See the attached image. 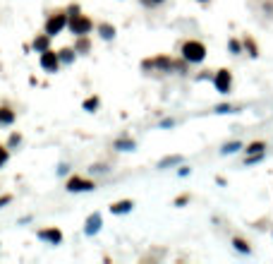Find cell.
I'll return each instance as SVG.
<instances>
[{
    "mask_svg": "<svg viewBox=\"0 0 273 264\" xmlns=\"http://www.w3.org/2000/svg\"><path fill=\"white\" fill-rule=\"evenodd\" d=\"M228 51H230L233 55L245 53V48H242V41H237V39H230V41H228Z\"/></svg>",
    "mask_w": 273,
    "mask_h": 264,
    "instance_id": "cell-14",
    "label": "cell"
},
{
    "mask_svg": "<svg viewBox=\"0 0 273 264\" xmlns=\"http://www.w3.org/2000/svg\"><path fill=\"white\" fill-rule=\"evenodd\" d=\"M233 247H235V250H240L242 255H249V252H252L249 243H247V240H242V238H235V240H233Z\"/></svg>",
    "mask_w": 273,
    "mask_h": 264,
    "instance_id": "cell-13",
    "label": "cell"
},
{
    "mask_svg": "<svg viewBox=\"0 0 273 264\" xmlns=\"http://www.w3.org/2000/svg\"><path fill=\"white\" fill-rule=\"evenodd\" d=\"M5 161H8V152H5V149L0 146V166L5 164Z\"/></svg>",
    "mask_w": 273,
    "mask_h": 264,
    "instance_id": "cell-25",
    "label": "cell"
},
{
    "mask_svg": "<svg viewBox=\"0 0 273 264\" xmlns=\"http://www.w3.org/2000/svg\"><path fill=\"white\" fill-rule=\"evenodd\" d=\"M99 228H101V214H94V216H89V221H86V236L99 233Z\"/></svg>",
    "mask_w": 273,
    "mask_h": 264,
    "instance_id": "cell-9",
    "label": "cell"
},
{
    "mask_svg": "<svg viewBox=\"0 0 273 264\" xmlns=\"http://www.w3.org/2000/svg\"><path fill=\"white\" fill-rule=\"evenodd\" d=\"M132 207H134V202L132 200H122V202H115V204L110 207V211H113V214H129Z\"/></svg>",
    "mask_w": 273,
    "mask_h": 264,
    "instance_id": "cell-8",
    "label": "cell"
},
{
    "mask_svg": "<svg viewBox=\"0 0 273 264\" xmlns=\"http://www.w3.org/2000/svg\"><path fill=\"white\" fill-rule=\"evenodd\" d=\"M199 3H206V0H199Z\"/></svg>",
    "mask_w": 273,
    "mask_h": 264,
    "instance_id": "cell-29",
    "label": "cell"
},
{
    "mask_svg": "<svg viewBox=\"0 0 273 264\" xmlns=\"http://www.w3.org/2000/svg\"><path fill=\"white\" fill-rule=\"evenodd\" d=\"M58 58H60V63H72L74 60V51L72 48H63V51H60V53H58Z\"/></svg>",
    "mask_w": 273,
    "mask_h": 264,
    "instance_id": "cell-17",
    "label": "cell"
},
{
    "mask_svg": "<svg viewBox=\"0 0 273 264\" xmlns=\"http://www.w3.org/2000/svg\"><path fill=\"white\" fill-rule=\"evenodd\" d=\"M67 190H70V192L94 190V182H91V180H84V178H79V175H74V178H70V180H67Z\"/></svg>",
    "mask_w": 273,
    "mask_h": 264,
    "instance_id": "cell-6",
    "label": "cell"
},
{
    "mask_svg": "<svg viewBox=\"0 0 273 264\" xmlns=\"http://www.w3.org/2000/svg\"><path fill=\"white\" fill-rule=\"evenodd\" d=\"M12 110H8V108H0V125H8V123H12Z\"/></svg>",
    "mask_w": 273,
    "mask_h": 264,
    "instance_id": "cell-21",
    "label": "cell"
},
{
    "mask_svg": "<svg viewBox=\"0 0 273 264\" xmlns=\"http://www.w3.org/2000/svg\"><path fill=\"white\" fill-rule=\"evenodd\" d=\"M67 27H70V31H72L74 36H86L91 29H94V22L86 15H82L77 5H72L70 8V22H67Z\"/></svg>",
    "mask_w": 273,
    "mask_h": 264,
    "instance_id": "cell-1",
    "label": "cell"
},
{
    "mask_svg": "<svg viewBox=\"0 0 273 264\" xmlns=\"http://www.w3.org/2000/svg\"><path fill=\"white\" fill-rule=\"evenodd\" d=\"M134 139H118L115 142V149H120V152H132L134 149Z\"/></svg>",
    "mask_w": 273,
    "mask_h": 264,
    "instance_id": "cell-16",
    "label": "cell"
},
{
    "mask_svg": "<svg viewBox=\"0 0 273 264\" xmlns=\"http://www.w3.org/2000/svg\"><path fill=\"white\" fill-rule=\"evenodd\" d=\"M84 108H86V110H96V108H99V99H96V96H94V99H86V101H84Z\"/></svg>",
    "mask_w": 273,
    "mask_h": 264,
    "instance_id": "cell-22",
    "label": "cell"
},
{
    "mask_svg": "<svg viewBox=\"0 0 273 264\" xmlns=\"http://www.w3.org/2000/svg\"><path fill=\"white\" fill-rule=\"evenodd\" d=\"M240 149H242V144H240V142H228V144L223 146L220 152L228 156V154H235V152H240Z\"/></svg>",
    "mask_w": 273,
    "mask_h": 264,
    "instance_id": "cell-20",
    "label": "cell"
},
{
    "mask_svg": "<svg viewBox=\"0 0 273 264\" xmlns=\"http://www.w3.org/2000/svg\"><path fill=\"white\" fill-rule=\"evenodd\" d=\"M182 164V156L180 154H173V156H165L163 161H158V168H170V166H180Z\"/></svg>",
    "mask_w": 273,
    "mask_h": 264,
    "instance_id": "cell-10",
    "label": "cell"
},
{
    "mask_svg": "<svg viewBox=\"0 0 273 264\" xmlns=\"http://www.w3.org/2000/svg\"><path fill=\"white\" fill-rule=\"evenodd\" d=\"M89 48H91L89 39H86V36H79V41H77V46H74V53H89Z\"/></svg>",
    "mask_w": 273,
    "mask_h": 264,
    "instance_id": "cell-15",
    "label": "cell"
},
{
    "mask_svg": "<svg viewBox=\"0 0 273 264\" xmlns=\"http://www.w3.org/2000/svg\"><path fill=\"white\" fill-rule=\"evenodd\" d=\"M65 24H67V15H65V12H55V15H51L48 22H46V34H48V36H55V34H60L65 29Z\"/></svg>",
    "mask_w": 273,
    "mask_h": 264,
    "instance_id": "cell-3",
    "label": "cell"
},
{
    "mask_svg": "<svg viewBox=\"0 0 273 264\" xmlns=\"http://www.w3.org/2000/svg\"><path fill=\"white\" fill-rule=\"evenodd\" d=\"M58 65H60L58 53H53V51H48V48H46L43 53H41V67L48 70V72H55V70H58Z\"/></svg>",
    "mask_w": 273,
    "mask_h": 264,
    "instance_id": "cell-5",
    "label": "cell"
},
{
    "mask_svg": "<svg viewBox=\"0 0 273 264\" xmlns=\"http://www.w3.org/2000/svg\"><path fill=\"white\" fill-rule=\"evenodd\" d=\"M242 48H245V53H249L252 58H256V55H259V46L254 44V39H252V36H245V41H242Z\"/></svg>",
    "mask_w": 273,
    "mask_h": 264,
    "instance_id": "cell-11",
    "label": "cell"
},
{
    "mask_svg": "<svg viewBox=\"0 0 273 264\" xmlns=\"http://www.w3.org/2000/svg\"><path fill=\"white\" fill-rule=\"evenodd\" d=\"M264 149H266V142H252V144L247 146L245 152H247V154H261Z\"/></svg>",
    "mask_w": 273,
    "mask_h": 264,
    "instance_id": "cell-19",
    "label": "cell"
},
{
    "mask_svg": "<svg viewBox=\"0 0 273 264\" xmlns=\"http://www.w3.org/2000/svg\"><path fill=\"white\" fill-rule=\"evenodd\" d=\"M216 113H233V106H228V103H220V106H216Z\"/></svg>",
    "mask_w": 273,
    "mask_h": 264,
    "instance_id": "cell-23",
    "label": "cell"
},
{
    "mask_svg": "<svg viewBox=\"0 0 273 264\" xmlns=\"http://www.w3.org/2000/svg\"><path fill=\"white\" fill-rule=\"evenodd\" d=\"M38 238H41V240H48V243H60V240H63V233H60V231H58V228H48V231H38Z\"/></svg>",
    "mask_w": 273,
    "mask_h": 264,
    "instance_id": "cell-7",
    "label": "cell"
},
{
    "mask_svg": "<svg viewBox=\"0 0 273 264\" xmlns=\"http://www.w3.org/2000/svg\"><path fill=\"white\" fill-rule=\"evenodd\" d=\"M180 55L185 63H204L206 60V46L197 39H190L180 46Z\"/></svg>",
    "mask_w": 273,
    "mask_h": 264,
    "instance_id": "cell-2",
    "label": "cell"
},
{
    "mask_svg": "<svg viewBox=\"0 0 273 264\" xmlns=\"http://www.w3.org/2000/svg\"><path fill=\"white\" fill-rule=\"evenodd\" d=\"M161 3H165V0H144V5H161Z\"/></svg>",
    "mask_w": 273,
    "mask_h": 264,
    "instance_id": "cell-26",
    "label": "cell"
},
{
    "mask_svg": "<svg viewBox=\"0 0 273 264\" xmlns=\"http://www.w3.org/2000/svg\"><path fill=\"white\" fill-rule=\"evenodd\" d=\"M170 125H175V120H170V118H168V120H163V123H161V128H170Z\"/></svg>",
    "mask_w": 273,
    "mask_h": 264,
    "instance_id": "cell-27",
    "label": "cell"
},
{
    "mask_svg": "<svg viewBox=\"0 0 273 264\" xmlns=\"http://www.w3.org/2000/svg\"><path fill=\"white\" fill-rule=\"evenodd\" d=\"M10 200H12V197H8V195H5V197H0V207H3V204H8Z\"/></svg>",
    "mask_w": 273,
    "mask_h": 264,
    "instance_id": "cell-28",
    "label": "cell"
},
{
    "mask_svg": "<svg viewBox=\"0 0 273 264\" xmlns=\"http://www.w3.org/2000/svg\"><path fill=\"white\" fill-rule=\"evenodd\" d=\"M99 31H101V36L106 39V41L115 39V27H113V24H99Z\"/></svg>",
    "mask_w": 273,
    "mask_h": 264,
    "instance_id": "cell-12",
    "label": "cell"
},
{
    "mask_svg": "<svg viewBox=\"0 0 273 264\" xmlns=\"http://www.w3.org/2000/svg\"><path fill=\"white\" fill-rule=\"evenodd\" d=\"M213 84H216V89H218L220 94H230V87H233V72H230L228 67L218 70V72L213 74Z\"/></svg>",
    "mask_w": 273,
    "mask_h": 264,
    "instance_id": "cell-4",
    "label": "cell"
},
{
    "mask_svg": "<svg viewBox=\"0 0 273 264\" xmlns=\"http://www.w3.org/2000/svg\"><path fill=\"white\" fill-rule=\"evenodd\" d=\"M48 41H51V36H48V34H43V36H36V41H34V48L43 53L46 48H48Z\"/></svg>",
    "mask_w": 273,
    "mask_h": 264,
    "instance_id": "cell-18",
    "label": "cell"
},
{
    "mask_svg": "<svg viewBox=\"0 0 273 264\" xmlns=\"http://www.w3.org/2000/svg\"><path fill=\"white\" fill-rule=\"evenodd\" d=\"M187 202H190V195H182V197H177V200H175V207H185Z\"/></svg>",
    "mask_w": 273,
    "mask_h": 264,
    "instance_id": "cell-24",
    "label": "cell"
}]
</instances>
